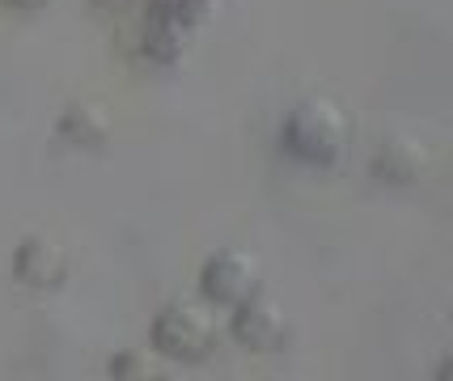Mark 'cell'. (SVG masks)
Instances as JSON below:
<instances>
[{
    "label": "cell",
    "mask_w": 453,
    "mask_h": 381,
    "mask_svg": "<svg viewBox=\"0 0 453 381\" xmlns=\"http://www.w3.org/2000/svg\"><path fill=\"white\" fill-rule=\"evenodd\" d=\"M280 149L305 170H335L352 149V119L331 98H301L280 123Z\"/></svg>",
    "instance_id": "1"
},
{
    "label": "cell",
    "mask_w": 453,
    "mask_h": 381,
    "mask_svg": "<svg viewBox=\"0 0 453 381\" xmlns=\"http://www.w3.org/2000/svg\"><path fill=\"white\" fill-rule=\"evenodd\" d=\"M225 326L217 305L208 301H165L149 322V343L170 364H203L217 356Z\"/></svg>",
    "instance_id": "2"
},
{
    "label": "cell",
    "mask_w": 453,
    "mask_h": 381,
    "mask_svg": "<svg viewBox=\"0 0 453 381\" xmlns=\"http://www.w3.org/2000/svg\"><path fill=\"white\" fill-rule=\"evenodd\" d=\"M258 288H263V263L242 246H220L199 267V297L217 309H234Z\"/></svg>",
    "instance_id": "3"
},
{
    "label": "cell",
    "mask_w": 453,
    "mask_h": 381,
    "mask_svg": "<svg viewBox=\"0 0 453 381\" xmlns=\"http://www.w3.org/2000/svg\"><path fill=\"white\" fill-rule=\"evenodd\" d=\"M225 331L234 335V343H242L255 356H276L293 339V322L284 314V305L276 297H267L263 288L229 309V326Z\"/></svg>",
    "instance_id": "4"
},
{
    "label": "cell",
    "mask_w": 453,
    "mask_h": 381,
    "mask_svg": "<svg viewBox=\"0 0 453 381\" xmlns=\"http://www.w3.org/2000/svg\"><path fill=\"white\" fill-rule=\"evenodd\" d=\"M13 276H18L26 288H35V293H56V288H64L68 276H73V259H68V250H64L56 238L30 233V238H21L18 250H13Z\"/></svg>",
    "instance_id": "5"
},
{
    "label": "cell",
    "mask_w": 453,
    "mask_h": 381,
    "mask_svg": "<svg viewBox=\"0 0 453 381\" xmlns=\"http://www.w3.org/2000/svg\"><path fill=\"white\" fill-rule=\"evenodd\" d=\"M433 170V149L424 141H415L407 132H395L386 141H377L373 157H369V174L386 187H415Z\"/></svg>",
    "instance_id": "6"
},
{
    "label": "cell",
    "mask_w": 453,
    "mask_h": 381,
    "mask_svg": "<svg viewBox=\"0 0 453 381\" xmlns=\"http://www.w3.org/2000/svg\"><path fill=\"white\" fill-rule=\"evenodd\" d=\"M196 30L199 26H191V21L170 18V13H161V9H149V13H144V30H140V51H144V60L170 68V64H178L187 56Z\"/></svg>",
    "instance_id": "7"
},
{
    "label": "cell",
    "mask_w": 453,
    "mask_h": 381,
    "mask_svg": "<svg viewBox=\"0 0 453 381\" xmlns=\"http://www.w3.org/2000/svg\"><path fill=\"white\" fill-rule=\"evenodd\" d=\"M59 141L73 149H102L111 141V115L102 110L98 102H73L56 123Z\"/></svg>",
    "instance_id": "8"
},
{
    "label": "cell",
    "mask_w": 453,
    "mask_h": 381,
    "mask_svg": "<svg viewBox=\"0 0 453 381\" xmlns=\"http://www.w3.org/2000/svg\"><path fill=\"white\" fill-rule=\"evenodd\" d=\"M111 377H153V356L140 352V347H127V352H115L111 364H106Z\"/></svg>",
    "instance_id": "9"
},
{
    "label": "cell",
    "mask_w": 453,
    "mask_h": 381,
    "mask_svg": "<svg viewBox=\"0 0 453 381\" xmlns=\"http://www.w3.org/2000/svg\"><path fill=\"white\" fill-rule=\"evenodd\" d=\"M149 9H161V13H170V18H182L199 26V21L208 18V9H212V0H144Z\"/></svg>",
    "instance_id": "10"
},
{
    "label": "cell",
    "mask_w": 453,
    "mask_h": 381,
    "mask_svg": "<svg viewBox=\"0 0 453 381\" xmlns=\"http://www.w3.org/2000/svg\"><path fill=\"white\" fill-rule=\"evenodd\" d=\"M94 9H98L102 18H132L144 0H89Z\"/></svg>",
    "instance_id": "11"
},
{
    "label": "cell",
    "mask_w": 453,
    "mask_h": 381,
    "mask_svg": "<svg viewBox=\"0 0 453 381\" xmlns=\"http://www.w3.org/2000/svg\"><path fill=\"white\" fill-rule=\"evenodd\" d=\"M0 4H4V9H21V13H39L51 0H0Z\"/></svg>",
    "instance_id": "12"
}]
</instances>
